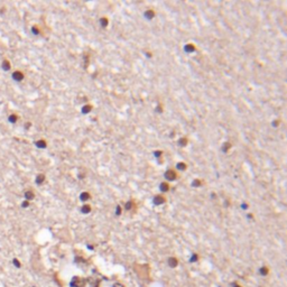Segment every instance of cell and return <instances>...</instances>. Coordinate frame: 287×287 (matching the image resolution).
<instances>
[{"instance_id": "obj_3", "label": "cell", "mask_w": 287, "mask_h": 287, "mask_svg": "<svg viewBox=\"0 0 287 287\" xmlns=\"http://www.w3.org/2000/svg\"><path fill=\"white\" fill-rule=\"evenodd\" d=\"M267 272H268L267 268L264 267V268H261V269H260V274H261V275H267Z\"/></svg>"}, {"instance_id": "obj_4", "label": "cell", "mask_w": 287, "mask_h": 287, "mask_svg": "<svg viewBox=\"0 0 287 287\" xmlns=\"http://www.w3.org/2000/svg\"><path fill=\"white\" fill-rule=\"evenodd\" d=\"M234 287H240V286H239V285H237V284H236V285H234Z\"/></svg>"}, {"instance_id": "obj_2", "label": "cell", "mask_w": 287, "mask_h": 287, "mask_svg": "<svg viewBox=\"0 0 287 287\" xmlns=\"http://www.w3.org/2000/svg\"><path fill=\"white\" fill-rule=\"evenodd\" d=\"M169 265L172 266V267H175V266L177 265V261H176L174 258H172V259H169Z\"/></svg>"}, {"instance_id": "obj_1", "label": "cell", "mask_w": 287, "mask_h": 287, "mask_svg": "<svg viewBox=\"0 0 287 287\" xmlns=\"http://www.w3.org/2000/svg\"><path fill=\"white\" fill-rule=\"evenodd\" d=\"M12 264L15 265V267H16V268H20V267H21V264L19 263V260H18L17 258H15V259L12 260Z\"/></svg>"}]
</instances>
